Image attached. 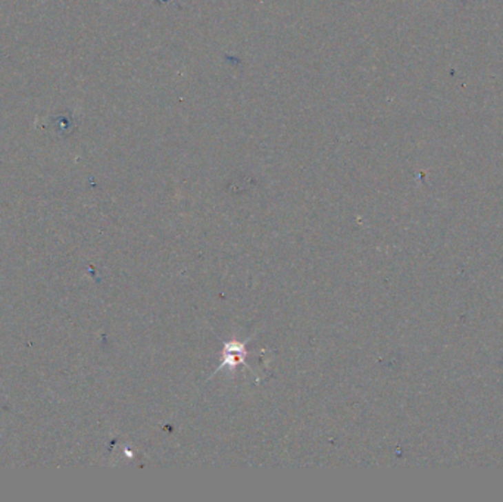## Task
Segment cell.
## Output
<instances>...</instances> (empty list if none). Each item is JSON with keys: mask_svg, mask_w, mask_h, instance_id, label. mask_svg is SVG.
<instances>
[{"mask_svg": "<svg viewBox=\"0 0 503 502\" xmlns=\"http://www.w3.org/2000/svg\"><path fill=\"white\" fill-rule=\"evenodd\" d=\"M246 357H247L246 342H237V341L225 342L224 355H223V364L216 368V371H220L225 367L236 368L240 364H246V361H245ZM216 371H215V373H216Z\"/></svg>", "mask_w": 503, "mask_h": 502, "instance_id": "obj_1", "label": "cell"}]
</instances>
